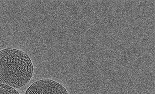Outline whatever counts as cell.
I'll list each match as a JSON object with an SVG mask.
<instances>
[{"label": "cell", "instance_id": "obj_2", "mask_svg": "<svg viewBox=\"0 0 155 94\" xmlns=\"http://www.w3.org/2000/svg\"><path fill=\"white\" fill-rule=\"evenodd\" d=\"M25 94H68L61 83L51 79L38 80L32 83Z\"/></svg>", "mask_w": 155, "mask_h": 94}, {"label": "cell", "instance_id": "obj_1", "mask_svg": "<svg viewBox=\"0 0 155 94\" xmlns=\"http://www.w3.org/2000/svg\"><path fill=\"white\" fill-rule=\"evenodd\" d=\"M33 73L32 61L25 52L12 48L0 51V84L20 88L30 82Z\"/></svg>", "mask_w": 155, "mask_h": 94}, {"label": "cell", "instance_id": "obj_3", "mask_svg": "<svg viewBox=\"0 0 155 94\" xmlns=\"http://www.w3.org/2000/svg\"><path fill=\"white\" fill-rule=\"evenodd\" d=\"M0 94H20L15 89L0 84Z\"/></svg>", "mask_w": 155, "mask_h": 94}]
</instances>
